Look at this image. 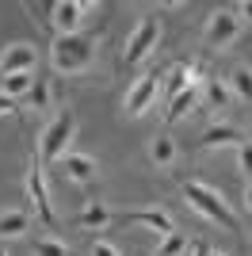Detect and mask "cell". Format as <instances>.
Here are the masks:
<instances>
[{"label": "cell", "mask_w": 252, "mask_h": 256, "mask_svg": "<svg viewBox=\"0 0 252 256\" xmlns=\"http://www.w3.org/2000/svg\"><path fill=\"white\" fill-rule=\"evenodd\" d=\"M244 203H248V210H252V184H248V192H244Z\"/></svg>", "instance_id": "cell-29"}, {"label": "cell", "mask_w": 252, "mask_h": 256, "mask_svg": "<svg viewBox=\"0 0 252 256\" xmlns=\"http://www.w3.org/2000/svg\"><path fill=\"white\" fill-rule=\"evenodd\" d=\"M34 65H38V54H34V46H27V42H16V46H8V50L0 54V73L4 76L34 73Z\"/></svg>", "instance_id": "cell-6"}, {"label": "cell", "mask_w": 252, "mask_h": 256, "mask_svg": "<svg viewBox=\"0 0 252 256\" xmlns=\"http://www.w3.org/2000/svg\"><path fill=\"white\" fill-rule=\"evenodd\" d=\"M34 80H38V76L34 73H16V76H4V96H27V92H31L34 88Z\"/></svg>", "instance_id": "cell-18"}, {"label": "cell", "mask_w": 252, "mask_h": 256, "mask_svg": "<svg viewBox=\"0 0 252 256\" xmlns=\"http://www.w3.org/2000/svg\"><path fill=\"white\" fill-rule=\"evenodd\" d=\"M73 130H76V115H73V111H62L50 126L42 130L38 153H42V160H46V164H54V160L65 157V146L73 142Z\"/></svg>", "instance_id": "cell-3"}, {"label": "cell", "mask_w": 252, "mask_h": 256, "mask_svg": "<svg viewBox=\"0 0 252 256\" xmlns=\"http://www.w3.org/2000/svg\"><path fill=\"white\" fill-rule=\"evenodd\" d=\"M92 256H118V248L107 245V241H96V245H92Z\"/></svg>", "instance_id": "cell-25"}, {"label": "cell", "mask_w": 252, "mask_h": 256, "mask_svg": "<svg viewBox=\"0 0 252 256\" xmlns=\"http://www.w3.org/2000/svg\"><path fill=\"white\" fill-rule=\"evenodd\" d=\"M188 252H191V245L180 234H168L164 241H160V248H157V256H188Z\"/></svg>", "instance_id": "cell-21"}, {"label": "cell", "mask_w": 252, "mask_h": 256, "mask_svg": "<svg viewBox=\"0 0 252 256\" xmlns=\"http://www.w3.org/2000/svg\"><path fill=\"white\" fill-rule=\"evenodd\" d=\"M237 34H241V20H237V12L222 8V12L210 16V23H206V42L214 46V50L233 46V42H237Z\"/></svg>", "instance_id": "cell-4"}, {"label": "cell", "mask_w": 252, "mask_h": 256, "mask_svg": "<svg viewBox=\"0 0 252 256\" xmlns=\"http://www.w3.org/2000/svg\"><path fill=\"white\" fill-rule=\"evenodd\" d=\"M31 226V218L23 210H12V214H0V237H20L23 230Z\"/></svg>", "instance_id": "cell-17"}, {"label": "cell", "mask_w": 252, "mask_h": 256, "mask_svg": "<svg viewBox=\"0 0 252 256\" xmlns=\"http://www.w3.org/2000/svg\"><path fill=\"white\" fill-rule=\"evenodd\" d=\"M191 256H210V248L202 245V241H195V245H191Z\"/></svg>", "instance_id": "cell-27"}, {"label": "cell", "mask_w": 252, "mask_h": 256, "mask_svg": "<svg viewBox=\"0 0 252 256\" xmlns=\"http://www.w3.org/2000/svg\"><path fill=\"white\" fill-rule=\"evenodd\" d=\"M241 12L248 16V23H252V0H244V4H241Z\"/></svg>", "instance_id": "cell-28"}, {"label": "cell", "mask_w": 252, "mask_h": 256, "mask_svg": "<svg viewBox=\"0 0 252 256\" xmlns=\"http://www.w3.org/2000/svg\"><path fill=\"white\" fill-rule=\"evenodd\" d=\"M107 218H111V210H107V206H100V203H92L80 218H76V222H80L84 230H100V226H107Z\"/></svg>", "instance_id": "cell-20"}, {"label": "cell", "mask_w": 252, "mask_h": 256, "mask_svg": "<svg viewBox=\"0 0 252 256\" xmlns=\"http://www.w3.org/2000/svg\"><path fill=\"white\" fill-rule=\"evenodd\" d=\"M12 111H16V100H12V96H4V92H0V115H12Z\"/></svg>", "instance_id": "cell-26"}, {"label": "cell", "mask_w": 252, "mask_h": 256, "mask_svg": "<svg viewBox=\"0 0 252 256\" xmlns=\"http://www.w3.org/2000/svg\"><path fill=\"white\" fill-rule=\"evenodd\" d=\"M202 150H214V146H244V134L237 126H210L199 138Z\"/></svg>", "instance_id": "cell-12"}, {"label": "cell", "mask_w": 252, "mask_h": 256, "mask_svg": "<svg viewBox=\"0 0 252 256\" xmlns=\"http://www.w3.org/2000/svg\"><path fill=\"white\" fill-rule=\"evenodd\" d=\"M202 100H206L210 111H226V107L233 104V92H230V84H222L218 76H214V80L202 84Z\"/></svg>", "instance_id": "cell-14"}, {"label": "cell", "mask_w": 252, "mask_h": 256, "mask_svg": "<svg viewBox=\"0 0 252 256\" xmlns=\"http://www.w3.org/2000/svg\"><path fill=\"white\" fill-rule=\"evenodd\" d=\"M184 199H188L195 210L202 214V218H210V222H218L222 230H230V234H237L241 226H237V214L226 206V199H222L214 188H206V184H199V180H188L184 184Z\"/></svg>", "instance_id": "cell-2"}, {"label": "cell", "mask_w": 252, "mask_h": 256, "mask_svg": "<svg viewBox=\"0 0 252 256\" xmlns=\"http://www.w3.org/2000/svg\"><path fill=\"white\" fill-rule=\"evenodd\" d=\"M237 153H241V168H244V172H252V142L237 146Z\"/></svg>", "instance_id": "cell-24"}, {"label": "cell", "mask_w": 252, "mask_h": 256, "mask_svg": "<svg viewBox=\"0 0 252 256\" xmlns=\"http://www.w3.org/2000/svg\"><path fill=\"white\" fill-rule=\"evenodd\" d=\"M195 104H199V88L191 84V88H184V92H180V96L172 100V104H168L164 118H168V122H176V118H184V115H188V111H191Z\"/></svg>", "instance_id": "cell-15"}, {"label": "cell", "mask_w": 252, "mask_h": 256, "mask_svg": "<svg viewBox=\"0 0 252 256\" xmlns=\"http://www.w3.org/2000/svg\"><path fill=\"white\" fill-rule=\"evenodd\" d=\"M230 92L252 104V69H237V73L230 76Z\"/></svg>", "instance_id": "cell-19"}, {"label": "cell", "mask_w": 252, "mask_h": 256, "mask_svg": "<svg viewBox=\"0 0 252 256\" xmlns=\"http://www.w3.org/2000/svg\"><path fill=\"white\" fill-rule=\"evenodd\" d=\"M149 157H153V164H160V168L172 164V160H176V142L168 138V134H157L153 146H149Z\"/></svg>", "instance_id": "cell-16"}, {"label": "cell", "mask_w": 252, "mask_h": 256, "mask_svg": "<svg viewBox=\"0 0 252 256\" xmlns=\"http://www.w3.org/2000/svg\"><path fill=\"white\" fill-rule=\"evenodd\" d=\"M157 92H160V76L146 73L130 92H126V111H130V115H146L149 107H153V100H157Z\"/></svg>", "instance_id": "cell-7"}, {"label": "cell", "mask_w": 252, "mask_h": 256, "mask_svg": "<svg viewBox=\"0 0 252 256\" xmlns=\"http://www.w3.org/2000/svg\"><path fill=\"white\" fill-rule=\"evenodd\" d=\"M50 58H54V69L58 73H84L96 58V38L92 34H58L50 46Z\"/></svg>", "instance_id": "cell-1"}, {"label": "cell", "mask_w": 252, "mask_h": 256, "mask_svg": "<svg viewBox=\"0 0 252 256\" xmlns=\"http://www.w3.org/2000/svg\"><path fill=\"white\" fill-rule=\"evenodd\" d=\"M153 46H157V20H153V16H146V20H142V23L134 27V34H130V42H126L122 62H126V65H138V62H146Z\"/></svg>", "instance_id": "cell-5"}, {"label": "cell", "mask_w": 252, "mask_h": 256, "mask_svg": "<svg viewBox=\"0 0 252 256\" xmlns=\"http://www.w3.org/2000/svg\"><path fill=\"white\" fill-rule=\"evenodd\" d=\"M84 16V4L80 0H65V4H54V27L62 34H76V23Z\"/></svg>", "instance_id": "cell-9"}, {"label": "cell", "mask_w": 252, "mask_h": 256, "mask_svg": "<svg viewBox=\"0 0 252 256\" xmlns=\"http://www.w3.org/2000/svg\"><path fill=\"white\" fill-rule=\"evenodd\" d=\"M27 192H31V199H34V210H38V218L54 230V226H58V218H54V206H50V192H46L42 168H31V172H27Z\"/></svg>", "instance_id": "cell-8"}, {"label": "cell", "mask_w": 252, "mask_h": 256, "mask_svg": "<svg viewBox=\"0 0 252 256\" xmlns=\"http://www.w3.org/2000/svg\"><path fill=\"white\" fill-rule=\"evenodd\" d=\"M34 256H69V248L62 241H54V237H38L34 241Z\"/></svg>", "instance_id": "cell-22"}, {"label": "cell", "mask_w": 252, "mask_h": 256, "mask_svg": "<svg viewBox=\"0 0 252 256\" xmlns=\"http://www.w3.org/2000/svg\"><path fill=\"white\" fill-rule=\"evenodd\" d=\"M210 256H226V252H210Z\"/></svg>", "instance_id": "cell-31"}, {"label": "cell", "mask_w": 252, "mask_h": 256, "mask_svg": "<svg viewBox=\"0 0 252 256\" xmlns=\"http://www.w3.org/2000/svg\"><path fill=\"white\" fill-rule=\"evenodd\" d=\"M46 100H50V88L42 84V80H34V88L27 92V104L31 107H46Z\"/></svg>", "instance_id": "cell-23"}, {"label": "cell", "mask_w": 252, "mask_h": 256, "mask_svg": "<svg viewBox=\"0 0 252 256\" xmlns=\"http://www.w3.org/2000/svg\"><path fill=\"white\" fill-rule=\"evenodd\" d=\"M0 256H8V252H4V245H0Z\"/></svg>", "instance_id": "cell-30"}, {"label": "cell", "mask_w": 252, "mask_h": 256, "mask_svg": "<svg viewBox=\"0 0 252 256\" xmlns=\"http://www.w3.org/2000/svg\"><path fill=\"white\" fill-rule=\"evenodd\" d=\"M195 73H199V65H176V69H172V73H168V80L160 88H164V96H168V104H172V100L180 96V92H184V88H191V80H195Z\"/></svg>", "instance_id": "cell-11"}, {"label": "cell", "mask_w": 252, "mask_h": 256, "mask_svg": "<svg viewBox=\"0 0 252 256\" xmlns=\"http://www.w3.org/2000/svg\"><path fill=\"white\" fill-rule=\"evenodd\" d=\"M62 172L69 176V180H76V184H88L96 176V160L84 157V153H65L62 157Z\"/></svg>", "instance_id": "cell-10"}, {"label": "cell", "mask_w": 252, "mask_h": 256, "mask_svg": "<svg viewBox=\"0 0 252 256\" xmlns=\"http://www.w3.org/2000/svg\"><path fill=\"white\" fill-rule=\"evenodd\" d=\"M130 222H138V226H149V230H157L160 237H168V234H176L172 230V218H168L164 210H134V214H126Z\"/></svg>", "instance_id": "cell-13"}]
</instances>
